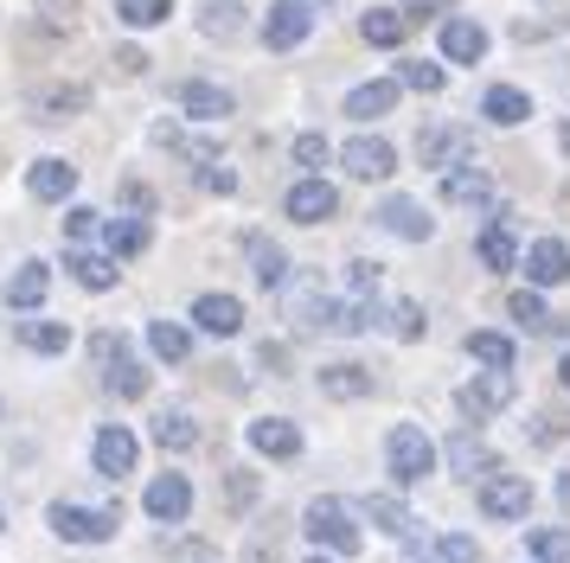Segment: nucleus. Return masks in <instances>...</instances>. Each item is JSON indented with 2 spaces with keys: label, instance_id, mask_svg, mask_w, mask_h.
<instances>
[{
  "label": "nucleus",
  "instance_id": "ea45409f",
  "mask_svg": "<svg viewBox=\"0 0 570 563\" xmlns=\"http://www.w3.org/2000/svg\"><path fill=\"white\" fill-rule=\"evenodd\" d=\"M20 346L58 358V353H71V327H58V320H20Z\"/></svg>",
  "mask_w": 570,
  "mask_h": 563
},
{
  "label": "nucleus",
  "instance_id": "473e14b6",
  "mask_svg": "<svg viewBox=\"0 0 570 563\" xmlns=\"http://www.w3.org/2000/svg\"><path fill=\"white\" fill-rule=\"evenodd\" d=\"M404 32H411V20H404L397 7H365V20H360V39H365V46L397 51V46H404Z\"/></svg>",
  "mask_w": 570,
  "mask_h": 563
},
{
  "label": "nucleus",
  "instance_id": "f03ea898",
  "mask_svg": "<svg viewBox=\"0 0 570 563\" xmlns=\"http://www.w3.org/2000/svg\"><path fill=\"white\" fill-rule=\"evenodd\" d=\"M46 525H52V537H65V544H109L116 525H122V512L116 506H78V500H52V506H46Z\"/></svg>",
  "mask_w": 570,
  "mask_h": 563
},
{
  "label": "nucleus",
  "instance_id": "412c9836",
  "mask_svg": "<svg viewBox=\"0 0 570 563\" xmlns=\"http://www.w3.org/2000/svg\"><path fill=\"white\" fill-rule=\"evenodd\" d=\"M244 435H250V448H257L263 461H295L302 455V429H295L288 416H257Z\"/></svg>",
  "mask_w": 570,
  "mask_h": 563
},
{
  "label": "nucleus",
  "instance_id": "37998d69",
  "mask_svg": "<svg viewBox=\"0 0 570 563\" xmlns=\"http://www.w3.org/2000/svg\"><path fill=\"white\" fill-rule=\"evenodd\" d=\"M525 551L539 563H570V532H558V525H539V532H525Z\"/></svg>",
  "mask_w": 570,
  "mask_h": 563
},
{
  "label": "nucleus",
  "instance_id": "052dcab7",
  "mask_svg": "<svg viewBox=\"0 0 570 563\" xmlns=\"http://www.w3.org/2000/svg\"><path fill=\"white\" fill-rule=\"evenodd\" d=\"M0 532H7V512H0Z\"/></svg>",
  "mask_w": 570,
  "mask_h": 563
},
{
  "label": "nucleus",
  "instance_id": "20e7f679",
  "mask_svg": "<svg viewBox=\"0 0 570 563\" xmlns=\"http://www.w3.org/2000/svg\"><path fill=\"white\" fill-rule=\"evenodd\" d=\"M385 461H391V481L397 486H416L436 474V442L416 429V423H397V429L385 435Z\"/></svg>",
  "mask_w": 570,
  "mask_h": 563
},
{
  "label": "nucleus",
  "instance_id": "4c0bfd02",
  "mask_svg": "<svg viewBox=\"0 0 570 563\" xmlns=\"http://www.w3.org/2000/svg\"><path fill=\"white\" fill-rule=\"evenodd\" d=\"M507 314H513V327H519V333H558V320H551V307H544L539 288H513Z\"/></svg>",
  "mask_w": 570,
  "mask_h": 563
},
{
  "label": "nucleus",
  "instance_id": "9b49d317",
  "mask_svg": "<svg viewBox=\"0 0 570 563\" xmlns=\"http://www.w3.org/2000/svg\"><path fill=\"white\" fill-rule=\"evenodd\" d=\"M135 461H141V442H135L122 423H104V429H97V442H90V467H97L104 481H122Z\"/></svg>",
  "mask_w": 570,
  "mask_h": 563
},
{
  "label": "nucleus",
  "instance_id": "58836bf2",
  "mask_svg": "<svg viewBox=\"0 0 570 563\" xmlns=\"http://www.w3.org/2000/svg\"><path fill=\"white\" fill-rule=\"evenodd\" d=\"M104 384H109V397H129V404H135V397H148V365H141L135 353H122L104 372Z\"/></svg>",
  "mask_w": 570,
  "mask_h": 563
},
{
  "label": "nucleus",
  "instance_id": "7c9ffc66",
  "mask_svg": "<svg viewBox=\"0 0 570 563\" xmlns=\"http://www.w3.org/2000/svg\"><path fill=\"white\" fill-rule=\"evenodd\" d=\"M468 353L481 358V372H513L519 346H513V333H500V327H474V333H468Z\"/></svg>",
  "mask_w": 570,
  "mask_h": 563
},
{
  "label": "nucleus",
  "instance_id": "6e6552de",
  "mask_svg": "<svg viewBox=\"0 0 570 563\" xmlns=\"http://www.w3.org/2000/svg\"><path fill=\"white\" fill-rule=\"evenodd\" d=\"M174 102H180L186 122H225V116L237 109V97L225 90V83H212V77H180Z\"/></svg>",
  "mask_w": 570,
  "mask_h": 563
},
{
  "label": "nucleus",
  "instance_id": "4468645a",
  "mask_svg": "<svg viewBox=\"0 0 570 563\" xmlns=\"http://www.w3.org/2000/svg\"><path fill=\"white\" fill-rule=\"evenodd\" d=\"M442 455H449V474H462V481H493V474H500V455H493L474 429H455L442 442Z\"/></svg>",
  "mask_w": 570,
  "mask_h": 563
},
{
  "label": "nucleus",
  "instance_id": "49530a36",
  "mask_svg": "<svg viewBox=\"0 0 570 563\" xmlns=\"http://www.w3.org/2000/svg\"><path fill=\"white\" fill-rule=\"evenodd\" d=\"M122 211H129V218H148V211H155V186H148V179H122Z\"/></svg>",
  "mask_w": 570,
  "mask_h": 563
},
{
  "label": "nucleus",
  "instance_id": "603ef678",
  "mask_svg": "<svg viewBox=\"0 0 570 563\" xmlns=\"http://www.w3.org/2000/svg\"><path fill=\"white\" fill-rule=\"evenodd\" d=\"M199 186H206V192H237V167H206Z\"/></svg>",
  "mask_w": 570,
  "mask_h": 563
},
{
  "label": "nucleus",
  "instance_id": "f8f14e48",
  "mask_svg": "<svg viewBox=\"0 0 570 563\" xmlns=\"http://www.w3.org/2000/svg\"><path fill=\"white\" fill-rule=\"evenodd\" d=\"M481 512L488 518H500V525H513V518H525L532 512V481H519V474H493V481H481Z\"/></svg>",
  "mask_w": 570,
  "mask_h": 563
},
{
  "label": "nucleus",
  "instance_id": "8fccbe9b",
  "mask_svg": "<svg viewBox=\"0 0 570 563\" xmlns=\"http://www.w3.org/2000/svg\"><path fill=\"white\" fill-rule=\"evenodd\" d=\"M346 288H353V295H372V288H379V263H372V256H353V263H346Z\"/></svg>",
  "mask_w": 570,
  "mask_h": 563
},
{
  "label": "nucleus",
  "instance_id": "1a4fd4ad",
  "mask_svg": "<svg viewBox=\"0 0 570 563\" xmlns=\"http://www.w3.org/2000/svg\"><path fill=\"white\" fill-rule=\"evenodd\" d=\"M283 211H288V225H327L340 211V192H334V179H295L288 186V199H283Z\"/></svg>",
  "mask_w": 570,
  "mask_h": 563
},
{
  "label": "nucleus",
  "instance_id": "423d86ee",
  "mask_svg": "<svg viewBox=\"0 0 570 563\" xmlns=\"http://www.w3.org/2000/svg\"><path fill=\"white\" fill-rule=\"evenodd\" d=\"M141 512H148V518H160V525H186V518H193V481H186L180 467L155 474V481H148V493H141Z\"/></svg>",
  "mask_w": 570,
  "mask_h": 563
},
{
  "label": "nucleus",
  "instance_id": "cd10ccee",
  "mask_svg": "<svg viewBox=\"0 0 570 563\" xmlns=\"http://www.w3.org/2000/svg\"><path fill=\"white\" fill-rule=\"evenodd\" d=\"M46 295H52V263H20L13 282H7V302L32 314V307H46Z\"/></svg>",
  "mask_w": 570,
  "mask_h": 563
},
{
  "label": "nucleus",
  "instance_id": "4d7b16f0",
  "mask_svg": "<svg viewBox=\"0 0 570 563\" xmlns=\"http://www.w3.org/2000/svg\"><path fill=\"white\" fill-rule=\"evenodd\" d=\"M558 384H564V391H570V353L558 358Z\"/></svg>",
  "mask_w": 570,
  "mask_h": 563
},
{
  "label": "nucleus",
  "instance_id": "3c124183",
  "mask_svg": "<svg viewBox=\"0 0 570 563\" xmlns=\"http://www.w3.org/2000/svg\"><path fill=\"white\" fill-rule=\"evenodd\" d=\"M116 71L141 77V71H148V51H141V46H116Z\"/></svg>",
  "mask_w": 570,
  "mask_h": 563
},
{
  "label": "nucleus",
  "instance_id": "f3484780",
  "mask_svg": "<svg viewBox=\"0 0 570 563\" xmlns=\"http://www.w3.org/2000/svg\"><path fill=\"white\" fill-rule=\"evenodd\" d=\"M525 282L532 288H558V282H570V244L564 237H539V244H525Z\"/></svg>",
  "mask_w": 570,
  "mask_h": 563
},
{
  "label": "nucleus",
  "instance_id": "c03bdc74",
  "mask_svg": "<svg viewBox=\"0 0 570 563\" xmlns=\"http://www.w3.org/2000/svg\"><path fill=\"white\" fill-rule=\"evenodd\" d=\"M174 13V0H116V20L122 26H160Z\"/></svg>",
  "mask_w": 570,
  "mask_h": 563
},
{
  "label": "nucleus",
  "instance_id": "9d476101",
  "mask_svg": "<svg viewBox=\"0 0 570 563\" xmlns=\"http://www.w3.org/2000/svg\"><path fill=\"white\" fill-rule=\"evenodd\" d=\"M308 32H314V7L308 0H276L269 20H263V46L269 51H295V46H308Z\"/></svg>",
  "mask_w": 570,
  "mask_h": 563
},
{
  "label": "nucleus",
  "instance_id": "79ce46f5",
  "mask_svg": "<svg viewBox=\"0 0 570 563\" xmlns=\"http://www.w3.org/2000/svg\"><path fill=\"white\" fill-rule=\"evenodd\" d=\"M397 83H404V90H423V97H436L442 90V65H430V58H397Z\"/></svg>",
  "mask_w": 570,
  "mask_h": 563
},
{
  "label": "nucleus",
  "instance_id": "5701e85b",
  "mask_svg": "<svg viewBox=\"0 0 570 563\" xmlns=\"http://www.w3.org/2000/svg\"><path fill=\"white\" fill-rule=\"evenodd\" d=\"M397 90H404L397 77L353 83V90H346V116H353V122H379V116H391V109H397Z\"/></svg>",
  "mask_w": 570,
  "mask_h": 563
},
{
  "label": "nucleus",
  "instance_id": "f257e3e1",
  "mask_svg": "<svg viewBox=\"0 0 570 563\" xmlns=\"http://www.w3.org/2000/svg\"><path fill=\"white\" fill-rule=\"evenodd\" d=\"M302 532L327 551V557H360V544H365V532H360V506H346V500H334V493H321V500H308V512H302Z\"/></svg>",
  "mask_w": 570,
  "mask_h": 563
},
{
  "label": "nucleus",
  "instance_id": "de8ad7c7",
  "mask_svg": "<svg viewBox=\"0 0 570 563\" xmlns=\"http://www.w3.org/2000/svg\"><path fill=\"white\" fill-rule=\"evenodd\" d=\"M97 230H104V218H97V211H65V237H71V250H83Z\"/></svg>",
  "mask_w": 570,
  "mask_h": 563
},
{
  "label": "nucleus",
  "instance_id": "a19ab883",
  "mask_svg": "<svg viewBox=\"0 0 570 563\" xmlns=\"http://www.w3.org/2000/svg\"><path fill=\"white\" fill-rule=\"evenodd\" d=\"M327 135H321V128H308V135H295V141H288V160H295V167H302V179L308 174H321V167H327Z\"/></svg>",
  "mask_w": 570,
  "mask_h": 563
},
{
  "label": "nucleus",
  "instance_id": "a878e982",
  "mask_svg": "<svg viewBox=\"0 0 570 563\" xmlns=\"http://www.w3.org/2000/svg\"><path fill=\"white\" fill-rule=\"evenodd\" d=\"M65 269H71V282H78L83 295H109V288L122 282L116 256H97V250H71V256H65Z\"/></svg>",
  "mask_w": 570,
  "mask_h": 563
},
{
  "label": "nucleus",
  "instance_id": "72a5a7b5",
  "mask_svg": "<svg viewBox=\"0 0 570 563\" xmlns=\"http://www.w3.org/2000/svg\"><path fill=\"white\" fill-rule=\"evenodd\" d=\"M27 186H32V199H71L78 192V167L71 160H32Z\"/></svg>",
  "mask_w": 570,
  "mask_h": 563
},
{
  "label": "nucleus",
  "instance_id": "2eb2a0df",
  "mask_svg": "<svg viewBox=\"0 0 570 563\" xmlns=\"http://www.w3.org/2000/svg\"><path fill=\"white\" fill-rule=\"evenodd\" d=\"M360 512L379 525V532H391L397 544H423V532H416V512L397 500V493H360Z\"/></svg>",
  "mask_w": 570,
  "mask_h": 563
},
{
  "label": "nucleus",
  "instance_id": "864d4df0",
  "mask_svg": "<svg viewBox=\"0 0 570 563\" xmlns=\"http://www.w3.org/2000/svg\"><path fill=\"white\" fill-rule=\"evenodd\" d=\"M564 429H570V416H551V409H544L539 423H532V442H558Z\"/></svg>",
  "mask_w": 570,
  "mask_h": 563
},
{
  "label": "nucleus",
  "instance_id": "13d9d810",
  "mask_svg": "<svg viewBox=\"0 0 570 563\" xmlns=\"http://www.w3.org/2000/svg\"><path fill=\"white\" fill-rule=\"evenodd\" d=\"M302 563H340V557H327V551H314V557H302Z\"/></svg>",
  "mask_w": 570,
  "mask_h": 563
},
{
  "label": "nucleus",
  "instance_id": "5fc2aeb1",
  "mask_svg": "<svg viewBox=\"0 0 570 563\" xmlns=\"http://www.w3.org/2000/svg\"><path fill=\"white\" fill-rule=\"evenodd\" d=\"M442 7H455V0H404V20H430V13H442Z\"/></svg>",
  "mask_w": 570,
  "mask_h": 563
},
{
  "label": "nucleus",
  "instance_id": "e433bc0d",
  "mask_svg": "<svg viewBox=\"0 0 570 563\" xmlns=\"http://www.w3.org/2000/svg\"><path fill=\"white\" fill-rule=\"evenodd\" d=\"M104 237H109V256L129 263V256H141L155 244V225H148V218H116V225H104Z\"/></svg>",
  "mask_w": 570,
  "mask_h": 563
},
{
  "label": "nucleus",
  "instance_id": "0eeeda50",
  "mask_svg": "<svg viewBox=\"0 0 570 563\" xmlns=\"http://www.w3.org/2000/svg\"><path fill=\"white\" fill-rule=\"evenodd\" d=\"M372 218H379V230L404 237V244H430V237H436V218H430L411 192H391V199H379V205H372Z\"/></svg>",
  "mask_w": 570,
  "mask_h": 563
},
{
  "label": "nucleus",
  "instance_id": "b1692460",
  "mask_svg": "<svg viewBox=\"0 0 570 563\" xmlns=\"http://www.w3.org/2000/svg\"><path fill=\"white\" fill-rule=\"evenodd\" d=\"M481 116H488L493 128H519V122H532V97H525L519 83H488V90H481Z\"/></svg>",
  "mask_w": 570,
  "mask_h": 563
},
{
  "label": "nucleus",
  "instance_id": "c9c22d12",
  "mask_svg": "<svg viewBox=\"0 0 570 563\" xmlns=\"http://www.w3.org/2000/svg\"><path fill=\"white\" fill-rule=\"evenodd\" d=\"M148 353H155L160 365H186V358H193V333H186L180 320H148Z\"/></svg>",
  "mask_w": 570,
  "mask_h": 563
},
{
  "label": "nucleus",
  "instance_id": "bb28decb",
  "mask_svg": "<svg viewBox=\"0 0 570 563\" xmlns=\"http://www.w3.org/2000/svg\"><path fill=\"white\" fill-rule=\"evenodd\" d=\"M78 109H90V83H46L32 97V116H46V122H71Z\"/></svg>",
  "mask_w": 570,
  "mask_h": 563
},
{
  "label": "nucleus",
  "instance_id": "aec40b11",
  "mask_svg": "<svg viewBox=\"0 0 570 563\" xmlns=\"http://www.w3.org/2000/svg\"><path fill=\"white\" fill-rule=\"evenodd\" d=\"M193 327L199 333H218V339H232V333H244V302L237 295H193Z\"/></svg>",
  "mask_w": 570,
  "mask_h": 563
},
{
  "label": "nucleus",
  "instance_id": "2f4dec72",
  "mask_svg": "<svg viewBox=\"0 0 570 563\" xmlns=\"http://www.w3.org/2000/svg\"><path fill=\"white\" fill-rule=\"evenodd\" d=\"M321 391L327 397H372V372H365L360 358H334V365H321Z\"/></svg>",
  "mask_w": 570,
  "mask_h": 563
},
{
  "label": "nucleus",
  "instance_id": "09e8293b",
  "mask_svg": "<svg viewBox=\"0 0 570 563\" xmlns=\"http://www.w3.org/2000/svg\"><path fill=\"white\" fill-rule=\"evenodd\" d=\"M225 500H232V506H257V500H263V481H257V474H244V467H237L232 481H225Z\"/></svg>",
  "mask_w": 570,
  "mask_h": 563
},
{
  "label": "nucleus",
  "instance_id": "ddd939ff",
  "mask_svg": "<svg viewBox=\"0 0 570 563\" xmlns=\"http://www.w3.org/2000/svg\"><path fill=\"white\" fill-rule=\"evenodd\" d=\"M442 205H474V211H500V186L488 179V167H455L436 179Z\"/></svg>",
  "mask_w": 570,
  "mask_h": 563
},
{
  "label": "nucleus",
  "instance_id": "393cba45",
  "mask_svg": "<svg viewBox=\"0 0 570 563\" xmlns=\"http://www.w3.org/2000/svg\"><path fill=\"white\" fill-rule=\"evenodd\" d=\"M372 327L391 333V339H423V302H411V295H397V302H372Z\"/></svg>",
  "mask_w": 570,
  "mask_h": 563
},
{
  "label": "nucleus",
  "instance_id": "c85d7f7f",
  "mask_svg": "<svg viewBox=\"0 0 570 563\" xmlns=\"http://www.w3.org/2000/svg\"><path fill=\"white\" fill-rule=\"evenodd\" d=\"M193 26L206 39H244V0H199L193 7Z\"/></svg>",
  "mask_w": 570,
  "mask_h": 563
},
{
  "label": "nucleus",
  "instance_id": "f704fd0d",
  "mask_svg": "<svg viewBox=\"0 0 570 563\" xmlns=\"http://www.w3.org/2000/svg\"><path fill=\"white\" fill-rule=\"evenodd\" d=\"M416 563H481V544L468 532H442V537H423V544H411Z\"/></svg>",
  "mask_w": 570,
  "mask_h": 563
},
{
  "label": "nucleus",
  "instance_id": "dca6fc26",
  "mask_svg": "<svg viewBox=\"0 0 570 563\" xmlns=\"http://www.w3.org/2000/svg\"><path fill=\"white\" fill-rule=\"evenodd\" d=\"M340 160H346V174L353 179H391L397 174V148L379 141V135H353V141L340 148Z\"/></svg>",
  "mask_w": 570,
  "mask_h": 563
},
{
  "label": "nucleus",
  "instance_id": "7ed1b4c3",
  "mask_svg": "<svg viewBox=\"0 0 570 563\" xmlns=\"http://www.w3.org/2000/svg\"><path fill=\"white\" fill-rule=\"evenodd\" d=\"M416 160L430 167V174H455V167H474V128L468 122H430L416 135Z\"/></svg>",
  "mask_w": 570,
  "mask_h": 563
},
{
  "label": "nucleus",
  "instance_id": "bf43d9fd",
  "mask_svg": "<svg viewBox=\"0 0 570 563\" xmlns=\"http://www.w3.org/2000/svg\"><path fill=\"white\" fill-rule=\"evenodd\" d=\"M564 148H570V122H564Z\"/></svg>",
  "mask_w": 570,
  "mask_h": 563
},
{
  "label": "nucleus",
  "instance_id": "6e6d98bb",
  "mask_svg": "<svg viewBox=\"0 0 570 563\" xmlns=\"http://www.w3.org/2000/svg\"><path fill=\"white\" fill-rule=\"evenodd\" d=\"M558 500H564V506H570V467H564V474H558Z\"/></svg>",
  "mask_w": 570,
  "mask_h": 563
},
{
  "label": "nucleus",
  "instance_id": "a18cd8bd",
  "mask_svg": "<svg viewBox=\"0 0 570 563\" xmlns=\"http://www.w3.org/2000/svg\"><path fill=\"white\" fill-rule=\"evenodd\" d=\"M83 353H90V365H116V358L129 353V339H122V333H90V346H83Z\"/></svg>",
  "mask_w": 570,
  "mask_h": 563
},
{
  "label": "nucleus",
  "instance_id": "4be33fe9",
  "mask_svg": "<svg viewBox=\"0 0 570 563\" xmlns=\"http://www.w3.org/2000/svg\"><path fill=\"white\" fill-rule=\"evenodd\" d=\"M244 263H250V276H257L263 288H288V256L276 250L269 230H244Z\"/></svg>",
  "mask_w": 570,
  "mask_h": 563
},
{
  "label": "nucleus",
  "instance_id": "c756f323",
  "mask_svg": "<svg viewBox=\"0 0 570 563\" xmlns=\"http://www.w3.org/2000/svg\"><path fill=\"white\" fill-rule=\"evenodd\" d=\"M148 429H155V442L167 448V455H186V448H199V423H193L180 404L155 409V423H148Z\"/></svg>",
  "mask_w": 570,
  "mask_h": 563
},
{
  "label": "nucleus",
  "instance_id": "6ab92c4d",
  "mask_svg": "<svg viewBox=\"0 0 570 563\" xmlns=\"http://www.w3.org/2000/svg\"><path fill=\"white\" fill-rule=\"evenodd\" d=\"M474 256H481V263H488L493 276H500V269H519V237H513V218H507V211H493L488 218V230H481V237H474Z\"/></svg>",
  "mask_w": 570,
  "mask_h": 563
},
{
  "label": "nucleus",
  "instance_id": "a211bd4d",
  "mask_svg": "<svg viewBox=\"0 0 570 563\" xmlns=\"http://www.w3.org/2000/svg\"><path fill=\"white\" fill-rule=\"evenodd\" d=\"M436 51L449 65H481V58H488V26L481 20H442Z\"/></svg>",
  "mask_w": 570,
  "mask_h": 563
},
{
  "label": "nucleus",
  "instance_id": "39448f33",
  "mask_svg": "<svg viewBox=\"0 0 570 563\" xmlns=\"http://www.w3.org/2000/svg\"><path fill=\"white\" fill-rule=\"evenodd\" d=\"M519 397L513 372H474V378L455 391V404H462V416H474V423H488V416H500V409Z\"/></svg>",
  "mask_w": 570,
  "mask_h": 563
}]
</instances>
